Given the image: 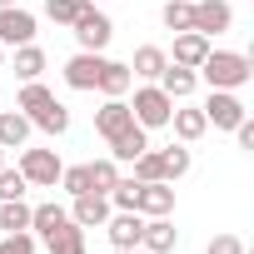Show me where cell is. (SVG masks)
<instances>
[{
    "label": "cell",
    "mask_w": 254,
    "mask_h": 254,
    "mask_svg": "<svg viewBox=\"0 0 254 254\" xmlns=\"http://www.w3.org/2000/svg\"><path fill=\"white\" fill-rule=\"evenodd\" d=\"M194 75H199L209 90H244V85L254 80V60L239 55V50H214V45H209V55L199 60Z\"/></svg>",
    "instance_id": "obj_1"
},
{
    "label": "cell",
    "mask_w": 254,
    "mask_h": 254,
    "mask_svg": "<svg viewBox=\"0 0 254 254\" xmlns=\"http://www.w3.org/2000/svg\"><path fill=\"white\" fill-rule=\"evenodd\" d=\"M70 35H75L80 50H100V55H105V45L115 40V20L95 5V0H85L80 15H75V25H70Z\"/></svg>",
    "instance_id": "obj_2"
},
{
    "label": "cell",
    "mask_w": 254,
    "mask_h": 254,
    "mask_svg": "<svg viewBox=\"0 0 254 254\" xmlns=\"http://www.w3.org/2000/svg\"><path fill=\"white\" fill-rule=\"evenodd\" d=\"M170 110H175V100H170L155 80H145V85L135 90V100H130V115H135L140 130H165V125H170Z\"/></svg>",
    "instance_id": "obj_3"
},
{
    "label": "cell",
    "mask_w": 254,
    "mask_h": 254,
    "mask_svg": "<svg viewBox=\"0 0 254 254\" xmlns=\"http://www.w3.org/2000/svg\"><path fill=\"white\" fill-rule=\"evenodd\" d=\"M15 170L25 175V185H30V190H55V185H60V170H65V160H60L55 150H20Z\"/></svg>",
    "instance_id": "obj_4"
},
{
    "label": "cell",
    "mask_w": 254,
    "mask_h": 254,
    "mask_svg": "<svg viewBox=\"0 0 254 254\" xmlns=\"http://www.w3.org/2000/svg\"><path fill=\"white\" fill-rule=\"evenodd\" d=\"M199 110H204V120L214 125V130H234V125L249 115L244 100H239V90H209V100H204Z\"/></svg>",
    "instance_id": "obj_5"
},
{
    "label": "cell",
    "mask_w": 254,
    "mask_h": 254,
    "mask_svg": "<svg viewBox=\"0 0 254 254\" xmlns=\"http://www.w3.org/2000/svg\"><path fill=\"white\" fill-rule=\"evenodd\" d=\"M190 30H199L204 40L234 30V5H229V0H194V25Z\"/></svg>",
    "instance_id": "obj_6"
},
{
    "label": "cell",
    "mask_w": 254,
    "mask_h": 254,
    "mask_svg": "<svg viewBox=\"0 0 254 254\" xmlns=\"http://www.w3.org/2000/svg\"><path fill=\"white\" fill-rule=\"evenodd\" d=\"M35 40V15L25 5H0V45L15 50V45H30Z\"/></svg>",
    "instance_id": "obj_7"
},
{
    "label": "cell",
    "mask_w": 254,
    "mask_h": 254,
    "mask_svg": "<svg viewBox=\"0 0 254 254\" xmlns=\"http://www.w3.org/2000/svg\"><path fill=\"white\" fill-rule=\"evenodd\" d=\"M100 70H105V55L100 50H75L65 60V85L70 90H95L100 85Z\"/></svg>",
    "instance_id": "obj_8"
},
{
    "label": "cell",
    "mask_w": 254,
    "mask_h": 254,
    "mask_svg": "<svg viewBox=\"0 0 254 254\" xmlns=\"http://www.w3.org/2000/svg\"><path fill=\"white\" fill-rule=\"evenodd\" d=\"M165 130H175V140H180V145H194V140H204L209 120H204V110H199V105H180V100H175Z\"/></svg>",
    "instance_id": "obj_9"
},
{
    "label": "cell",
    "mask_w": 254,
    "mask_h": 254,
    "mask_svg": "<svg viewBox=\"0 0 254 254\" xmlns=\"http://www.w3.org/2000/svg\"><path fill=\"white\" fill-rule=\"evenodd\" d=\"M135 125V115H130V100H105L100 110H95V130H100V140H115V135H125Z\"/></svg>",
    "instance_id": "obj_10"
},
{
    "label": "cell",
    "mask_w": 254,
    "mask_h": 254,
    "mask_svg": "<svg viewBox=\"0 0 254 254\" xmlns=\"http://www.w3.org/2000/svg\"><path fill=\"white\" fill-rule=\"evenodd\" d=\"M140 249H150V254H170V249H180V229L170 224V214L145 219V229H140Z\"/></svg>",
    "instance_id": "obj_11"
},
{
    "label": "cell",
    "mask_w": 254,
    "mask_h": 254,
    "mask_svg": "<svg viewBox=\"0 0 254 254\" xmlns=\"http://www.w3.org/2000/svg\"><path fill=\"white\" fill-rule=\"evenodd\" d=\"M145 219H155V214H175V185L170 180H150V185H140V204H135Z\"/></svg>",
    "instance_id": "obj_12"
},
{
    "label": "cell",
    "mask_w": 254,
    "mask_h": 254,
    "mask_svg": "<svg viewBox=\"0 0 254 254\" xmlns=\"http://www.w3.org/2000/svg\"><path fill=\"white\" fill-rule=\"evenodd\" d=\"M105 145H110V160H115V165H135V160L150 150V130L130 125L125 135H115V140H105Z\"/></svg>",
    "instance_id": "obj_13"
},
{
    "label": "cell",
    "mask_w": 254,
    "mask_h": 254,
    "mask_svg": "<svg viewBox=\"0 0 254 254\" xmlns=\"http://www.w3.org/2000/svg\"><path fill=\"white\" fill-rule=\"evenodd\" d=\"M170 55V65H190V70H199V60L209 55V40L199 35V30H180L175 35V50H165Z\"/></svg>",
    "instance_id": "obj_14"
},
{
    "label": "cell",
    "mask_w": 254,
    "mask_h": 254,
    "mask_svg": "<svg viewBox=\"0 0 254 254\" xmlns=\"http://www.w3.org/2000/svg\"><path fill=\"white\" fill-rule=\"evenodd\" d=\"M70 219H75L80 229H100V224L110 219V199H105V194H75V199H70Z\"/></svg>",
    "instance_id": "obj_15"
},
{
    "label": "cell",
    "mask_w": 254,
    "mask_h": 254,
    "mask_svg": "<svg viewBox=\"0 0 254 254\" xmlns=\"http://www.w3.org/2000/svg\"><path fill=\"white\" fill-rule=\"evenodd\" d=\"M155 85H160V90H165V95H170V100H190V95H194V90H199V75H194V70H190V65H165V70H160V80H155Z\"/></svg>",
    "instance_id": "obj_16"
},
{
    "label": "cell",
    "mask_w": 254,
    "mask_h": 254,
    "mask_svg": "<svg viewBox=\"0 0 254 254\" xmlns=\"http://www.w3.org/2000/svg\"><path fill=\"white\" fill-rule=\"evenodd\" d=\"M130 85H135V75H130V65H125V60H105V70H100V95L105 100H125V95H130Z\"/></svg>",
    "instance_id": "obj_17"
},
{
    "label": "cell",
    "mask_w": 254,
    "mask_h": 254,
    "mask_svg": "<svg viewBox=\"0 0 254 254\" xmlns=\"http://www.w3.org/2000/svg\"><path fill=\"white\" fill-rule=\"evenodd\" d=\"M60 224H70V209L65 204H55V199L50 204H30V234L35 239H50Z\"/></svg>",
    "instance_id": "obj_18"
},
{
    "label": "cell",
    "mask_w": 254,
    "mask_h": 254,
    "mask_svg": "<svg viewBox=\"0 0 254 254\" xmlns=\"http://www.w3.org/2000/svg\"><path fill=\"white\" fill-rule=\"evenodd\" d=\"M35 125L20 115V110H0V150H25Z\"/></svg>",
    "instance_id": "obj_19"
},
{
    "label": "cell",
    "mask_w": 254,
    "mask_h": 254,
    "mask_svg": "<svg viewBox=\"0 0 254 254\" xmlns=\"http://www.w3.org/2000/svg\"><path fill=\"white\" fill-rule=\"evenodd\" d=\"M10 70H15V80L25 85V80H40L45 75V50L30 40V45H15V60H10Z\"/></svg>",
    "instance_id": "obj_20"
},
{
    "label": "cell",
    "mask_w": 254,
    "mask_h": 254,
    "mask_svg": "<svg viewBox=\"0 0 254 254\" xmlns=\"http://www.w3.org/2000/svg\"><path fill=\"white\" fill-rule=\"evenodd\" d=\"M165 65H170V55H165L160 45H140L135 60H130V75H135V80H160Z\"/></svg>",
    "instance_id": "obj_21"
},
{
    "label": "cell",
    "mask_w": 254,
    "mask_h": 254,
    "mask_svg": "<svg viewBox=\"0 0 254 254\" xmlns=\"http://www.w3.org/2000/svg\"><path fill=\"white\" fill-rule=\"evenodd\" d=\"M30 125H35V130H45V135H65L70 130V110L60 105V100H50V105H40L35 115H25Z\"/></svg>",
    "instance_id": "obj_22"
},
{
    "label": "cell",
    "mask_w": 254,
    "mask_h": 254,
    "mask_svg": "<svg viewBox=\"0 0 254 254\" xmlns=\"http://www.w3.org/2000/svg\"><path fill=\"white\" fill-rule=\"evenodd\" d=\"M45 249H50V254H85V229L70 219V224H60V229L45 239Z\"/></svg>",
    "instance_id": "obj_23"
},
{
    "label": "cell",
    "mask_w": 254,
    "mask_h": 254,
    "mask_svg": "<svg viewBox=\"0 0 254 254\" xmlns=\"http://www.w3.org/2000/svg\"><path fill=\"white\" fill-rule=\"evenodd\" d=\"M30 229V204L25 199H0V234H20Z\"/></svg>",
    "instance_id": "obj_24"
},
{
    "label": "cell",
    "mask_w": 254,
    "mask_h": 254,
    "mask_svg": "<svg viewBox=\"0 0 254 254\" xmlns=\"http://www.w3.org/2000/svg\"><path fill=\"white\" fill-rule=\"evenodd\" d=\"M160 20H165V30H190L194 25V0H165V10H160Z\"/></svg>",
    "instance_id": "obj_25"
},
{
    "label": "cell",
    "mask_w": 254,
    "mask_h": 254,
    "mask_svg": "<svg viewBox=\"0 0 254 254\" xmlns=\"http://www.w3.org/2000/svg\"><path fill=\"white\" fill-rule=\"evenodd\" d=\"M115 180H120V165H115L110 155H105V160H90V190H95V194H110Z\"/></svg>",
    "instance_id": "obj_26"
},
{
    "label": "cell",
    "mask_w": 254,
    "mask_h": 254,
    "mask_svg": "<svg viewBox=\"0 0 254 254\" xmlns=\"http://www.w3.org/2000/svg\"><path fill=\"white\" fill-rule=\"evenodd\" d=\"M105 199H110V209H135V204H140V180H135V175H130V180L120 175L115 190H110Z\"/></svg>",
    "instance_id": "obj_27"
},
{
    "label": "cell",
    "mask_w": 254,
    "mask_h": 254,
    "mask_svg": "<svg viewBox=\"0 0 254 254\" xmlns=\"http://www.w3.org/2000/svg\"><path fill=\"white\" fill-rule=\"evenodd\" d=\"M190 165H194L190 145H170V150H165V180H170V185H175V180H185V175H190Z\"/></svg>",
    "instance_id": "obj_28"
},
{
    "label": "cell",
    "mask_w": 254,
    "mask_h": 254,
    "mask_svg": "<svg viewBox=\"0 0 254 254\" xmlns=\"http://www.w3.org/2000/svg\"><path fill=\"white\" fill-rule=\"evenodd\" d=\"M60 190H65L70 199H75V194H95V190H90V165H65V170H60Z\"/></svg>",
    "instance_id": "obj_29"
},
{
    "label": "cell",
    "mask_w": 254,
    "mask_h": 254,
    "mask_svg": "<svg viewBox=\"0 0 254 254\" xmlns=\"http://www.w3.org/2000/svg\"><path fill=\"white\" fill-rule=\"evenodd\" d=\"M135 180H140V185L165 180V150H145V155L135 160Z\"/></svg>",
    "instance_id": "obj_30"
},
{
    "label": "cell",
    "mask_w": 254,
    "mask_h": 254,
    "mask_svg": "<svg viewBox=\"0 0 254 254\" xmlns=\"http://www.w3.org/2000/svg\"><path fill=\"white\" fill-rule=\"evenodd\" d=\"M25 175L20 170H10V165H0V199H25Z\"/></svg>",
    "instance_id": "obj_31"
},
{
    "label": "cell",
    "mask_w": 254,
    "mask_h": 254,
    "mask_svg": "<svg viewBox=\"0 0 254 254\" xmlns=\"http://www.w3.org/2000/svg\"><path fill=\"white\" fill-rule=\"evenodd\" d=\"M80 5H85V0H45V15H50L55 25H75Z\"/></svg>",
    "instance_id": "obj_32"
},
{
    "label": "cell",
    "mask_w": 254,
    "mask_h": 254,
    "mask_svg": "<svg viewBox=\"0 0 254 254\" xmlns=\"http://www.w3.org/2000/svg\"><path fill=\"white\" fill-rule=\"evenodd\" d=\"M0 254H35V234L20 229V234H0Z\"/></svg>",
    "instance_id": "obj_33"
},
{
    "label": "cell",
    "mask_w": 254,
    "mask_h": 254,
    "mask_svg": "<svg viewBox=\"0 0 254 254\" xmlns=\"http://www.w3.org/2000/svg\"><path fill=\"white\" fill-rule=\"evenodd\" d=\"M204 254H244V239H239V234H214V239L204 244Z\"/></svg>",
    "instance_id": "obj_34"
},
{
    "label": "cell",
    "mask_w": 254,
    "mask_h": 254,
    "mask_svg": "<svg viewBox=\"0 0 254 254\" xmlns=\"http://www.w3.org/2000/svg\"><path fill=\"white\" fill-rule=\"evenodd\" d=\"M110 254H150V249H110Z\"/></svg>",
    "instance_id": "obj_35"
},
{
    "label": "cell",
    "mask_w": 254,
    "mask_h": 254,
    "mask_svg": "<svg viewBox=\"0 0 254 254\" xmlns=\"http://www.w3.org/2000/svg\"><path fill=\"white\" fill-rule=\"evenodd\" d=\"M0 5H20V0H0Z\"/></svg>",
    "instance_id": "obj_36"
},
{
    "label": "cell",
    "mask_w": 254,
    "mask_h": 254,
    "mask_svg": "<svg viewBox=\"0 0 254 254\" xmlns=\"http://www.w3.org/2000/svg\"><path fill=\"white\" fill-rule=\"evenodd\" d=\"M0 65H5V45H0Z\"/></svg>",
    "instance_id": "obj_37"
},
{
    "label": "cell",
    "mask_w": 254,
    "mask_h": 254,
    "mask_svg": "<svg viewBox=\"0 0 254 254\" xmlns=\"http://www.w3.org/2000/svg\"><path fill=\"white\" fill-rule=\"evenodd\" d=\"M0 165H5V150H0Z\"/></svg>",
    "instance_id": "obj_38"
},
{
    "label": "cell",
    "mask_w": 254,
    "mask_h": 254,
    "mask_svg": "<svg viewBox=\"0 0 254 254\" xmlns=\"http://www.w3.org/2000/svg\"><path fill=\"white\" fill-rule=\"evenodd\" d=\"M95 5H105V0H95Z\"/></svg>",
    "instance_id": "obj_39"
}]
</instances>
